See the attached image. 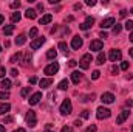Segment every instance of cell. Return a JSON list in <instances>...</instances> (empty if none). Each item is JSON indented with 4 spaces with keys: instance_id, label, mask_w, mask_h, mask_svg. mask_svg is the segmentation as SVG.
<instances>
[{
    "instance_id": "obj_1",
    "label": "cell",
    "mask_w": 133,
    "mask_h": 132,
    "mask_svg": "<svg viewBox=\"0 0 133 132\" xmlns=\"http://www.w3.org/2000/svg\"><path fill=\"white\" fill-rule=\"evenodd\" d=\"M61 113L62 115H70L71 113V110H73V104H71V101L70 99H65L62 104H61Z\"/></svg>"
},
{
    "instance_id": "obj_2",
    "label": "cell",
    "mask_w": 133,
    "mask_h": 132,
    "mask_svg": "<svg viewBox=\"0 0 133 132\" xmlns=\"http://www.w3.org/2000/svg\"><path fill=\"white\" fill-rule=\"evenodd\" d=\"M110 115H111L110 109H107V107H104V106L98 107V110H96V117H98L99 120H105V118H108Z\"/></svg>"
},
{
    "instance_id": "obj_3",
    "label": "cell",
    "mask_w": 133,
    "mask_h": 132,
    "mask_svg": "<svg viewBox=\"0 0 133 132\" xmlns=\"http://www.w3.org/2000/svg\"><path fill=\"white\" fill-rule=\"evenodd\" d=\"M90 62H91V55H90V53H85V55L81 58V61H79V65H81V68L87 70V68L90 67Z\"/></svg>"
},
{
    "instance_id": "obj_4",
    "label": "cell",
    "mask_w": 133,
    "mask_h": 132,
    "mask_svg": "<svg viewBox=\"0 0 133 132\" xmlns=\"http://www.w3.org/2000/svg\"><path fill=\"white\" fill-rule=\"evenodd\" d=\"M57 71H59V64H57V62H53V64L46 65V67H45V70H43V73H45V75H48V76L56 75Z\"/></svg>"
},
{
    "instance_id": "obj_5",
    "label": "cell",
    "mask_w": 133,
    "mask_h": 132,
    "mask_svg": "<svg viewBox=\"0 0 133 132\" xmlns=\"http://www.w3.org/2000/svg\"><path fill=\"white\" fill-rule=\"evenodd\" d=\"M26 123H28V126H37V118H36V112L34 110H30L28 113H26Z\"/></svg>"
},
{
    "instance_id": "obj_6",
    "label": "cell",
    "mask_w": 133,
    "mask_h": 132,
    "mask_svg": "<svg viewBox=\"0 0 133 132\" xmlns=\"http://www.w3.org/2000/svg\"><path fill=\"white\" fill-rule=\"evenodd\" d=\"M121 58H122V53H121V50H110V53H108V59H110L111 62L121 61Z\"/></svg>"
},
{
    "instance_id": "obj_7",
    "label": "cell",
    "mask_w": 133,
    "mask_h": 132,
    "mask_svg": "<svg viewBox=\"0 0 133 132\" xmlns=\"http://www.w3.org/2000/svg\"><path fill=\"white\" fill-rule=\"evenodd\" d=\"M93 23H95V19H93L91 16H87V17H85V22H82V23L79 25V28H81V30H88V28L93 27Z\"/></svg>"
},
{
    "instance_id": "obj_8",
    "label": "cell",
    "mask_w": 133,
    "mask_h": 132,
    "mask_svg": "<svg viewBox=\"0 0 133 132\" xmlns=\"http://www.w3.org/2000/svg\"><path fill=\"white\" fill-rule=\"evenodd\" d=\"M101 101H102L104 104H111V103L115 101V95L110 93V92H105V93L101 95Z\"/></svg>"
},
{
    "instance_id": "obj_9",
    "label": "cell",
    "mask_w": 133,
    "mask_h": 132,
    "mask_svg": "<svg viewBox=\"0 0 133 132\" xmlns=\"http://www.w3.org/2000/svg\"><path fill=\"white\" fill-rule=\"evenodd\" d=\"M104 48V42L102 40H91L90 42V50L91 51H101Z\"/></svg>"
},
{
    "instance_id": "obj_10",
    "label": "cell",
    "mask_w": 133,
    "mask_h": 132,
    "mask_svg": "<svg viewBox=\"0 0 133 132\" xmlns=\"http://www.w3.org/2000/svg\"><path fill=\"white\" fill-rule=\"evenodd\" d=\"M129 115H130V112H129V110H122V112L118 115V118H116V124H122V123L129 118Z\"/></svg>"
},
{
    "instance_id": "obj_11",
    "label": "cell",
    "mask_w": 133,
    "mask_h": 132,
    "mask_svg": "<svg viewBox=\"0 0 133 132\" xmlns=\"http://www.w3.org/2000/svg\"><path fill=\"white\" fill-rule=\"evenodd\" d=\"M40 99H42V92H36V93H33V95L30 97L28 101H30V104H31V106H36Z\"/></svg>"
},
{
    "instance_id": "obj_12",
    "label": "cell",
    "mask_w": 133,
    "mask_h": 132,
    "mask_svg": "<svg viewBox=\"0 0 133 132\" xmlns=\"http://www.w3.org/2000/svg\"><path fill=\"white\" fill-rule=\"evenodd\" d=\"M43 44H45V37H37V39H34L33 42H31V48H33V50H37V48H40Z\"/></svg>"
},
{
    "instance_id": "obj_13",
    "label": "cell",
    "mask_w": 133,
    "mask_h": 132,
    "mask_svg": "<svg viewBox=\"0 0 133 132\" xmlns=\"http://www.w3.org/2000/svg\"><path fill=\"white\" fill-rule=\"evenodd\" d=\"M71 47H73V50H79L82 47V39L79 36H74L73 40H71Z\"/></svg>"
},
{
    "instance_id": "obj_14",
    "label": "cell",
    "mask_w": 133,
    "mask_h": 132,
    "mask_svg": "<svg viewBox=\"0 0 133 132\" xmlns=\"http://www.w3.org/2000/svg\"><path fill=\"white\" fill-rule=\"evenodd\" d=\"M113 25H115V19H113V17H107V19L102 20V23H101L102 30H104V28H110V27H113Z\"/></svg>"
},
{
    "instance_id": "obj_15",
    "label": "cell",
    "mask_w": 133,
    "mask_h": 132,
    "mask_svg": "<svg viewBox=\"0 0 133 132\" xmlns=\"http://www.w3.org/2000/svg\"><path fill=\"white\" fill-rule=\"evenodd\" d=\"M51 84H53V79H51V78H43V79L39 81V86H40L42 89H48Z\"/></svg>"
},
{
    "instance_id": "obj_16",
    "label": "cell",
    "mask_w": 133,
    "mask_h": 132,
    "mask_svg": "<svg viewBox=\"0 0 133 132\" xmlns=\"http://www.w3.org/2000/svg\"><path fill=\"white\" fill-rule=\"evenodd\" d=\"M81 78H82V73H79V71H73V73H71V81H73L74 84H79Z\"/></svg>"
},
{
    "instance_id": "obj_17",
    "label": "cell",
    "mask_w": 133,
    "mask_h": 132,
    "mask_svg": "<svg viewBox=\"0 0 133 132\" xmlns=\"http://www.w3.org/2000/svg\"><path fill=\"white\" fill-rule=\"evenodd\" d=\"M9 109H11V106L8 103H0V115H5L6 112H9Z\"/></svg>"
},
{
    "instance_id": "obj_18",
    "label": "cell",
    "mask_w": 133,
    "mask_h": 132,
    "mask_svg": "<svg viewBox=\"0 0 133 132\" xmlns=\"http://www.w3.org/2000/svg\"><path fill=\"white\" fill-rule=\"evenodd\" d=\"M53 20V16L51 14H45L42 19H40V25H46V23H50Z\"/></svg>"
},
{
    "instance_id": "obj_19",
    "label": "cell",
    "mask_w": 133,
    "mask_h": 132,
    "mask_svg": "<svg viewBox=\"0 0 133 132\" xmlns=\"http://www.w3.org/2000/svg\"><path fill=\"white\" fill-rule=\"evenodd\" d=\"M25 17L26 19H36L37 17V13H36V9H26V13H25Z\"/></svg>"
},
{
    "instance_id": "obj_20",
    "label": "cell",
    "mask_w": 133,
    "mask_h": 132,
    "mask_svg": "<svg viewBox=\"0 0 133 132\" xmlns=\"http://www.w3.org/2000/svg\"><path fill=\"white\" fill-rule=\"evenodd\" d=\"M26 42V36L25 34H20L19 37H16V45H23Z\"/></svg>"
},
{
    "instance_id": "obj_21",
    "label": "cell",
    "mask_w": 133,
    "mask_h": 132,
    "mask_svg": "<svg viewBox=\"0 0 133 132\" xmlns=\"http://www.w3.org/2000/svg\"><path fill=\"white\" fill-rule=\"evenodd\" d=\"M105 62V55L102 53V51H99V55H98V58H96V64L98 65H102Z\"/></svg>"
},
{
    "instance_id": "obj_22",
    "label": "cell",
    "mask_w": 133,
    "mask_h": 132,
    "mask_svg": "<svg viewBox=\"0 0 133 132\" xmlns=\"http://www.w3.org/2000/svg\"><path fill=\"white\" fill-rule=\"evenodd\" d=\"M14 33V25H6L5 28H3V34H6V36H9V34Z\"/></svg>"
},
{
    "instance_id": "obj_23",
    "label": "cell",
    "mask_w": 133,
    "mask_h": 132,
    "mask_svg": "<svg viewBox=\"0 0 133 132\" xmlns=\"http://www.w3.org/2000/svg\"><path fill=\"white\" fill-rule=\"evenodd\" d=\"M22 19V16H20V13H12V16H11V22L12 23H16V22H19Z\"/></svg>"
},
{
    "instance_id": "obj_24",
    "label": "cell",
    "mask_w": 133,
    "mask_h": 132,
    "mask_svg": "<svg viewBox=\"0 0 133 132\" xmlns=\"http://www.w3.org/2000/svg\"><path fill=\"white\" fill-rule=\"evenodd\" d=\"M56 56H57V51H56L54 48H53V50H48V51H46V58H48V59H54Z\"/></svg>"
},
{
    "instance_id": "obj_25",
    "label": "cell",
    "mask_w": 133,
    "mask_h": 132,
    "mask_svg": "<svg viewBox=\"0 0 133 132\" xmlns=\"http://www.w3.org/2000/svg\"><path fill=\"white\" fill-rule=\"evenodd\" d=\"M2 87H3V90H8L9 87H11V81L9 79H2V84H0Z\"/></svg>"
},
{
    "instance_id": "obj_26",
    "label": "cell",
    "mask_w": 133,
    "mask_h": 132,
    "mask_svg": "<svg viewBox=\"0 0 133 132\" xmlns=\"http://www.w3.org/2000/svg\"><path fill=\"white\" fill-rule=\"evenodd\" d=\"M68 84H70V82H68V79H62V81L59 82V86H57V87H59L61 90H65L66 87H68Z\"/></svg>"
},
{
    "instance_id": "obj_27",
    "label": "cell",
    "mask_w": 133,
    "mask_h": 132,
    "mask_svg": "<svg viewBox=\"0 0 133 132\" xmlns=\"http://www.w3.org/2000/svg\"><path fill=\"white\" fill-rule=\"evenodd\" d=\"M20 59H22V53H16L12 58H11V62L14 64V62H20Z\"/></svg>"
},
{
    "instance_id": "obj_28",
    "label": "cell",
    "mask_w": 133,
    "mask_h": 132,
    "mask_svg": "<svg viewBox=\"0 0 133 132\" xmlns=\"http://www.w3.org/2000/svg\"><path fill=\"white\" fill-rule=\"evenodd\" d=\"M30 92H31V87H25V89H22V92H20V95H22L23 98H26V97L30 95Z\"/></svg>"
},
{
    "instance_id": "obj_29",
    "label": "cell",
    "mask_w": 133,
    "mask_h": 132,
    "mask_svg": "<svg viewBox=\"0 0 133 132\" xmlns=\"http://www.w3.org/2000/svg\"><path fill=\"white\" fill-rule=\"evenodd\" d=\"M59 48H61L65 55H68V45H66L65 42H59Z\"/></svg>"
},
{
    "instance_id": "obj_30",
    "label": "cell",
    "mask_w": 133,
    "mask_h": 132,
    "mask_svg": "<svg viewBox=\"0 0 133 132\" xmlns=\"http://www.w3.org/2000/svg\"><path fill=\"white\" fill-rule=\"evenodd\" d=\"M8 98H9V92H8V90L0 92V99H8Z\"/></svg>"
},
{
    "instance_id": "obj_31",
    "label": "cell",
    "mask_w": 133,
    "mask_h": 132,
    "mask_svg": "<svg viewBox=\"0 0 133 132\" xmlns=\"http://www.w3.org/2000/svg\"><path fill=\"white\" fill-rule=\"evenodd\" d=\"M121 30H122V27L116 23V25L113 27V34H119V33H121Z\"/></svg>"
},
{
    "instance_id": "obj_32",
    "label": "cell",
    "mask_w": 133,
    "mask_h": 132,
    "mask_svg": "<svg viewBox=\"0 0 133 132\" xmlns=\"http://www.w3.org/2000/svg\"><path fill=\"white\" fill-rule=\"evenodd\" d=\"M124 27H125V30H133V20H127L124 23Z\"/></svg>"
},
{
    "instance_id": "obj_33",
    "label": "cell",
    "mask_w": 133,
    "mask_h": 132,
    "mask_svg": "<svg viewBox=\"0 0 133 132\" xmlns=\"http://www.w3.org/2000/svg\"><path fill=\"white\" fill-rule=\"evenodd\" d=\"M98 131V128H96V124H90L88 128H87V131L85 132H96Z\"/></svg>"
},
{
    "instance_id": "obj_34",
    "label": "cell",
    "mask_w": 133,
    "mask_h": 132,
    "mask_svg": "<svg viewBox=\"0 0 133 132\" xmlns=\"http://www.w3.org/2000/svg\"><path fill=\"white\" fill-rule=\"evenodd\" d=\"M99 76H101L99 70H95V71H93V75H91V79H95V81H96V79H99Z\"/></svg>"
},
{
    "instance_id": "obj_35",
    "label": "cell",
    "mask_w": 133,
    "mask_h": 132,
    "mask_svg": "<svg viewBox=\"0 0 133 132\" xmlns=\"http://www.w3.org/2000/svg\"><path fill=\"white\" fill-rule=\"evenodd\" d=\"M93 99H95V95L91 93V95H88V97H84V98H82V101L85 103V101H93Z\"/></svg>"
},
{
    "instance_id": "obj_36",
    "label": "cell",
    "mask_w": 133,
    "mask_h": 132,
    "mask_svg": "<svg viewBox=\"0 0 133 132\" xmlns=\"http://www.w3.org/2000/svg\"><path fill=\"white\" fill-rule=\"evenodd\" d=\"M37 33H39V31H37V28H31V31H30V37H36Z\"/></svg>"
},
{
    "instance_id": "obj_37",
    "label": "cell",
    "mask_w": 133,
    "mask_h": 132,
    "mask_svg": "<svg viewBox=\"0 0 133 132\" xmlns=\"http://www.w3.org/2000/svg\"><path fill=\"white\" fill-rule=\"evenodd\" d=\"M19 6H20V2H12L11 3V8L12 9H19Z\"/></svg>"
},
{
    "instance_id": "obj_38",
    "label": "cell",
    "mask_w": 133,
    "mask_h": 132,
    "mask_svg": "<svg viewBox=\"0 0 133 132\" xmlns=\"http://www.w3.org/2000/svg\"><path fill=\"white\" fill-rule=\"evenodd\" d=\"M81 117H82L84 120H85V118H88V117H90V110H84V112L81 113Z\"/></svg>"
},
{
    "instance_id": "obj_39",
    "label": "cell",
    "mask_w": 133,
    "mask_h": 132,
    "mask_svg": "<svg viewBox=\"0 0 133 132\" xmlns=\"http://www.w3.org/2000/svg\"><path fill=\"white\" fill-rule=\"evenodd\" d=\"M61 132H73V128H70V126H64Z\"/></svg>"
},
{
    "instance_id": "obj_40",
    "label": "cell",
    "mask_w": 133,
    "mask_h": 132,
    "mask_svg": "<svg viewBox=\"0 0 133 132\" xmlns=\"http://www.w3.org/2000/svg\"><path fill=\"white\" fill-rule=\"evenodd\" d=\"M129 68V62H122L121 64V70H127Z\"/></svg>"
},
{
    "instance_id": "obj_41",
    "label": "cell",
    "mask_w": 133,
    "mask_h": 132,
    "mask_svg": "<svg viewBox=\"0 0 133 132\" xmlns=\"http://www.w3.org/2000/svg\"><path fill=\"white\" fill-rule=\"evenodd\" d=\"M87 5L88 6H95L96 5V0H87Z\"/></svg>"
},
{
    "instance_id": "obj_42",
    "label": "cell",
    "mask_w": 133,
    "mask_h": 132,
    "mask_svg": "<svg viewBox=\"0 0 133 132\" xmlns=\"http://www.w3.org/2000/svg\"><path fill=\"white\" fill-rule=\"evenodd\" d=\"M12 121H14L12 117H5V123H12Z\"/></svg>"
},
{
    "instance_id": "obj_43",
    "label": "cell",
    "mask_w": 133,
    "mask_h": 132,
    "mask_svg": "<svg viewBox=\"0 0 133 132\" xmlns=\"http://www.w3.org/2000/svg\"><path fill=\"white\" fill-rule=\"evenodd\" d=\"M5 73H6L5 67H0V78H3V76H5Z\"/></svg>"
},
{
    "instance_id": "obj_44",
    "label": "cell",
    "mask_w": 133,
    "mask_h": 132,
    "mask_svg": "<svg viewBox=\"0 0 133 132\" xmlns=\"http://www.w3.org/2000/svg\"><path fill=\"white\" fill-rule=\"evenodd\" d=\"M36 82H37V78L36 76H31L30 78V84H36Z\"/></svg>"
},
{
    "instance_id": "obj_45",
    "label": "cell",
    "mask_w": 133,
    "mask_h": 132,
    "mask_svg": "<svg viewBox=\"0 0 133 132\" xmlns=\"http://www.w3.org/2000/svg\"><path fill=\"white\" fill-rule=\"evenodd\" d=\"M119 16H121V17H125V16H127V11H125V9H121Z\"/></svg>"
},
{
    "instance_id": "obj_46",
    "label": "cell",
    "mask_w": 133,
    "mask_h": 132,
    "mask_svg": "<svg viewBox=\"0 0 133 132\" xmlns=\"http://www.w3.org/2000/svg\"><path fill=\"white\" fill-rule=\"evenodd\" d=\"M17 75H19V71H17L16 68H12V70H11V76H17Z\"/></svg>"
},
{
    "instance_id": "obj_47",
    "label": "cell",
    "mask_w": 133,
    "mask_h": 132,
    "mask_svg": "<svg viewBox=\"0 0 133 132\" xmlns=\"http://www.w3.org/2000/svg\"><path fill=\"white\" fill-rule=\"evenodd\" d=\"M76 64H77V62H76L74 59H71V61L68 62V65H70V67H74V65H76Z\"/></svg>"
},
{
    "instance_id": "obj_48",
    "label": "cell",
    "mask_w": 133,
    "mask_h": 132,
    "mask_svg": "<svg viewBox=\"0 0 133 132\" xmlns=\"http://www.w3.org/2000/svg\"><path fill=\"white\" fill-rule=\"evenodd\" d=\"M37 9H39V11H43V5H42V3H37Z\"/></svg>"
},
{
    "instance_id": "obj_49",
    "label": "cell",
    "mask_w": 133,
    "mask_h": 132,
    "mask_svg": "<svg viewBox=\"0 0 133 132\" xmlns=\"http://www.w3.org/2000/svg\"><path fill=\"white\" fill-rule=\"evenodd\" d=\"M74 124H76L77 128H81V124H82V121H81V120H76V121H74Z\"/></svg>"
},
{
    "instance_id": "obj_50",
    "label": "cell",
    "mask_w": 133,
    "mask_h": 132,
    "mask_svg": "<svg viewBox=\"0 0 133 132\" xmlns=\"http://www.w3.org/2000/svg\"><path fill=\"white\" fill-rule=\"evenodd\" d=\"M81 6H82V5H81V3H76V5H74V6H73V8H74V9H81Z\"/></svg>"
},
{
    "instance_id": "obj_51",
    "label": "cell",
    "mask_w": 133,
    "mask_h": 132,
    "mask_svg": "<svg viewBox=\"0 0 133 132\" xmlns=\"http://www.w3.org/2000/svg\"><path fill=\"white\" fill-rule=\"evenodd\" d=\"M111 71H113V73H118V71H119V68H118V67H113V68H111Z\"/></svg>"
},
{
    "instance_id": "obj_52",
    "label": "cell",
    "mask_w": 133,
    "mask_h": 132,
    "mask_svg": "<svg viewBox=\"0 0 133 132\" xmlns=\"http://www.w3.org/2000/svg\"><path fill=\"white\" fill-rule=\"evenodd\" d=\"M3 20H5V17H3V16H2V14H0V25H2V23H3Z\"/></svg>"
},
{
    "instance_id": "obj_53",
    "label": "cell",
    "mask_w": 133,
    "mask_h": 132,
    "mask_svg": "<svg viewBox=\"0 0 133 132\" xmlns=\"http://www.w3.org/2000/svg\"><path fill=\"white\" fill-rule=\"evenodd\" d=\"M14 132H25V129H23V128H19L17 131H14Z\"/></svg>"
},
{
    "instance_id": "obj_54",
    "label": "cell",
    "mask_w": 133,
    "mask_h": 132,
    "mask_svg": "<svg viewBox=\"0 0 133 132\" xmlns=\"http://www.w3.org/2000/svg\"><path fill=\"white\" fill-rule=\"evenodd\" d=\"M0 132H6L5 131V126H0Z\"/></svg>"
},
{
    "instance_id": "obj_55",
    "label": "cell",
    "mask_w": 133,
    "mask_h": 132,
    "mask_svg": "<svg viewBox=\"0 0 133 132\" xmlns=\"http://www.w3.org/2000/svg\"><path fill=\"white\" fill-rule=\"evenodd\" d=\"M129 53H130V56L133 58V48H130V50H129Z\"/></svg>"
},
{
    "instance_id": "obj_56",
    "label": "cell",
    "mask_w": 133,
    "mask_h": 132,
    "mask_svg": "<svg viewBox=\"0 0 133 132\" xmlns=\"http://www.w3.org/2000/svg\"><path fill=\"white\" fill-rule=\"evenodd\" d=\"M130 40H132V42H133V33L130 34Z\"/></svg>"
},
{
    "instance_id": "obj_57",
    "label": "cell",
    "mask_w": 133,
    "mask_h": 132,
    "mask_svg": "<svg viewBox=\"0 0 133 132\" xmlns=\"http://www.w3.org/2000/svg\"><path fill=\"white\" fill-rule=\"evenodd\" d=\"M130 13H132V14H133V8H132V9H130Z\"/></svg>"
},
{
    "instance_id": "obj_58",
    "label": "cell",
    "mask_w": 133,
    "mask_h": 132,
    "mask_svg": "<svg viewBox=\"0 0 133 132\" xmlns=\"http://www.w3.org/2000/svg\"><path fill=\"white\" fill-rule=\"evenodd\" d=\"M45 132H54V131H45Z\"/></svg>"
},
{
    "instance_id": "obj_59",
    "label": "cell",
    "mask_w": 133,
    "mask_h": 132,
    "mask_svg": "<svg viewBox=\"0 0 133 132\" xmlns=\"http://www.w3.org/2000/svg\"><path fill=\"white\" fill-rule=\"evenodd\" d=\"M0 51H2V45H0Z\"/></svg>"
},
{
    "instance_id": "obj_60",
    "label": "cell",
    "mask_w": 133,
    "mask_h": 132,
    "mask_svg": "<svg viewBox=\"0 0 133 132\" xmlns=\"http://www.w3.org/2000/svg\"><path fill=\"white\" fill-rule=\"evenodd\" d=\"M132 132H133V126H132Z\"/></svg>"
}]
</instances>
